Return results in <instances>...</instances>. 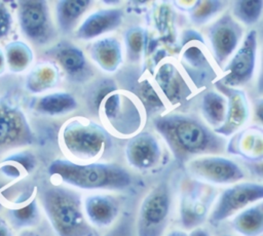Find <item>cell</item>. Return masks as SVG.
Listing matches in <instances>:
<instances>
[{
	"mask_svg": "<svg viewBox=\"0 0 263 236\" xmlns=\"http://www.w3.org/2000/svg\"><path fill=\"white\" fill-rule=\"evenodd\" d=\"M17 19L24 36L37 45L46 44L54 35L48 5L45 1L18 2Z\"/></svg>",
	"mask_w": 263,
	"mask_h": 236,
	"instance_id": "9c48e42d",
	"label": "cell"
},
{
	"mask_svg": "<svg viewBox=\"0 0 263 236\" xmlns=\"http://www.w3.org/2000/svg\"><path fill=\"white\" fill-rule=\"evenodd\" d=\"M165 236H188V234L181 230H174V231H171L170 233H167Z\"/></svg>",
	"mask_w": 263,
	"mask_h": 236,
	"instance_id": "60d3db41",
	"label": "cell"
},
{
	"mask_svg": "<svg viewBox=\"0 0 263 236\" xmlns=\"http://www.w3.org/2000/svg\"><path fill=\"white\" fill-rule=\"evenodd\" d=\"M242 36L241 26L230 14H224L208 29V37L218 65L237 49Z\"/></svg>",
	"mask_w": 263,
	"mask_h": 236,
	"instance_id": "7c38bea8",
	"label": "cell"
},
{
	"mask_svg": "<svg viewBox=\"0 0 263 236\" xmlns=\"http://www.w3.org/2000/svg\"><path fill=\"white\" fill-rule=\"evenodd\" d=\"M155 80L165 97L173 104L182 102L190 92L187 83L178 69L170 63H165L159 67L155 75Z\"/></svg>",
	"mask_w": 263,
	"mask_h": 236,
	"instance_id": "ffe728a7",
	"label": "cell"
},
{
	"mask_svg": "<svg viewBox=\"0 0 263 236\" xmlns=\"http://www.w3.org/2000/svg\"><path fill=\"white\" fill-rule=\"evenodd\" d=\"M217 88L226 97V114L223 124L215 129V132L223 135L235 133L248 120L249 104L246 93L234 87L225 86L219 82Z\"/></svg>",
	"mask_w": 263,
	"mask_h": 236,
	"instance_id": "5bb4252c",
	"label": "cell"
},
{
	"mask_svg": "<svg viewBox=\"0 0 263 236\" xmlns=\"http://www.w3.org/2000/svg\"><path fill=\"white\" fill-rule=\"evenodd\" d=\"M125 45L129 60L140 58L144 45V32L140 27L129 28L125 33Z\"/></svg>",
	"mask_w": 263,
	"mask_h": 236,
	"instance_id": "1f68e13d",
	"label": "cell"
},
{
	"mask_svg": "<svg viewBox=\"0 0 263 236\" xmlns=\"http://www.w3.org/2000/svg\"><path fill=\"white\" fill-rule=\"evenodd\" d=\"M224 6L221 1H198L190 7V17L196 25H201L216 15Z\"/></svg>",
	"mask_w": 263,
	"mask_h": 236,
	"instance_id": "4dcf8cb0",
	"label": "cell"
},
{
	"mask_svg": "<svg viewBox=\"0 0 263 236\" xmlns=\"http://www.w3.org/2000/svg\"><path fill=\"white\" fill-rule=\"evenodd\" d=\"M171 192L165 183L154 187L143 199L137 222L138 236H162L171 211Z\"/></svg>",
	"mask_w": 263,
	"mask_h": 236,
	"instance_id": "5b68a950",
	"label": "cell"
},
{
	"mask_svg": "<svg viewBox=\"0 0 263 236\" xmlns=\"http://www.w3.org/2000/svg\"><path fill=\"white\" fill-rule=\"evenodd\" d=\"M105 236H133L132 233L129 232L128 228L126 226H118L116 229L112 230L110 233H108Z\"/></svg>",
	"mask_w": 263,
	"mask_h": 236,
	"instance_id": "d590c367",
	"label": "cell"
},
{
	"mask_svg": "<svg viewBox=\"0 0 263 236\" xmlns=\"http://www.w3.org/2000/svg\"><path fill=\"white\" fill-rule=\"evenodd\" d=\"M222 236H231V235H227V234H225V235H222Z\"/></svg>",
	"mask_w": 263,
	"mask_h": 236,
	"instance_id": "b9f144b4",
	"label": "cell"
},
{
	"mask_svg": "<svg viewBox=\"0 0 263 236\" xmlns=\"http://www.w3.org/2000/svg\"><path fill=\"white\" fill-rule=\"evenodd\" d=\"M59 82V70L49 63L38 64L31 69L25 81L26 89L32 93H40L51 89Z\"/></svg>",
	"mask_w": 263,
	"mask_h": 236,
	"instance_id": "d4e9b609",
	"label": "cell"
},
{
	"mask_svg": "<svg viewBox=\"0 0 263 236\" xmlns=\"http://www.w3.org/2000/svg\"><path fill=\"white\" fill-rule=\"evenodd\" d=\"M0 236H13L12 231L6 220L0 217Z\"/></svg>",
	"mask_w": 263,
	"mask_h": 236,
	"instance_id": "8d00e7d4",
	"label": "cell"
},
{
	"mask_svg": "<svg viewBox=\"0 0 263 236\" xmlns=\"http://www.w3.org/2000/svg\"><path fill=\"white\" fill-rule=\"evenodd\" d=\"M104 115L110 125L121 134H133L142 122L139 108L133 100L120 92H110L104 97Z\"/></svg>",
	"mask_w": 263,
	"mask_h": 236,
	"instance_id": "8fae6325",
	"label": "cell"
},
{
	"mask_svg": "<svg viewBox=\"0 0 263 236\" xmlns=\"http://www.w3.org/2000/svg\"><path fill=\"white\" fill-rule=\"evenodd\" d=\"M1 206H2V204H1V202H0V208H1Z\"/></svg>",
	"mask_w": 263,
	"mask_h": 236,
	"instance_id": "7bdbcfd3",
	"label": "cell"
},
{
	"mask_svg": "<svg viewBox=\"0 0 263 236\" xmlns=\"http://www.w3.org/2000/svg\"><path fill=\"white\" fill-rule=\"evenodd\" d=\"M188 172L199 182L214 185L236 184L245 178L234 161L221 156H199L187 161Z\"/></svg>",
	"mask_w": 263,
	"mask_h": 236,
	"instance_id": "ba28073f",
	"label": "cell"
},
{
	"mask_svg": "<svg viewBox=\"0 0 263 236\" xmlns=\"http://www.w3.org/2000/svg\"><path fill=\"white\" fill-rule=\"evenodd\" d=\"M186 41L189 42L188 40ZM183 61L185 62V68H190V71H188L189 73L194 72L197 74V68L198 72H200L206 65V57L202 50L198 47V45H193L190 43L184 49Z\"/></svg>",
	"mask_w": 263,
	"mask_h": 236,
	"instance_id": "d6a6232c",
	"label": "cell"
},
{
	"mask_svg": "<svg viewBox=\"0 0 263 236\" xmlns=\"http://www.w3.org/2000/svg\"><path fill=\"white\" fill-rule=\"evenodd\" d=\"M214 199L213 190L199 181L187 185L181 203L182 223L185 228H193L200 224Z\"/></svg>",
	"mask_w": 263,
	"mask_h": 236,
	"instance_id": "4fadbf2b",
	"label": "cell"
},
{
	"mask_svg": "<svg viewBox=\"0 0 263 236\" xmlns=\"http://www.w3.org/2000/svg\"><path fill=\"white\" fill-rule=\"evenodd\" d=\"M82 206L88 223L99 228L111 226L119 212V205L116 199L104 194L86 196L82 201Z\"/></svg>",
	"mask_w": 263,
	"mask_h": 236,
	"instance_id": "e0dca14e",
	"label": "cell"
},
{
	"mask_svg": "<svg viewBox=\"0 0 263 236\" xmlns=\"http://www.w3.org/2000/svg\"><path fill=\"white\" fill-rule=\"evenodd\" d=\"M140 95L149 111H157L163 104L149 82H143L140 87Z\"/></svg>",
	"mask_w": 263,
	"mask_h": 236,
	"instance_id": "836d02e7",
	"label": "cell"
},
{
	"mask_svg": "<svg viewBox=\"0 0 263 236\" xmlns=\"http://www.w3.org/2000/svg\"><path fill=\"white\" fill-rule=\"evenodd\" d=\"M233 229L242 236H260L263 232V205H250L236 213L232 220Z\"/></svg>",
	"mask_w": 263,
	"mask_h": 236,
	"instance_id": "484cf974",
	"label": "cell"
},
{
	"mask_svg": "<svg viewBox=\"0 0 263 236\" xmlns=\"http://www.w3.org/2000/svg\"><path fill=\"white\" fill-rule=\"evenodd\" d=\"M18 236H42V235L34 230L26 229V230H22L21 233L18 234Z\"/></svg>",
	"mask_w": 263,
	"mask_h": 236,
	"instance_id": "ab89813d",
	"label": "cell"
},
{
	"mask_svg": "<svg viewBox=\"0 0 263 236\" xmlns=\"http://www.w3.org/2000/svg\"><path fill=\"white\" fill-rule=\"evenodd\" d=\"M13 25L11 12L4 2L0 1V39L9 35Z\"/></svg>",
	"mask_w": 263,
	"mask_h": 236,
	"instance_id": "e575fe53",
	"label": "cell"
},
{
	"mask_svg": "<svg viewBox=\"0 0 263 236\" xmlns=\"http://www.w3.org/2000/svg\"><path fill=\"white\" fill-rule=\"evenodd\" d=\"M256 52L257 32L252 30L245 37L241 45L236 49L231 61L224 69L225 75L218 82L234 88L249 82L255 70Z\"/></svg>",
	"mask_w": 263,
	"mask_h": 236,
	"instance_id": "30bf717a",
	"label": "cell"
},
{
	"mask_svg": "<svg viewBox=\"0 0 263 236\" xmlns=\"http://www.w3.org/2000/svg\"><path fill=\"white\" fill-rule=\"evenodd\" d=\"M6 219L9 226L18 230L29 229L39 223L40 211L35 197H26L16 206L6 210Z\"/></svg>",
	"mask_w": 263,
	"mask_h": 236,
	"instance_id": "cb8c5ba5",
	"label": "cell"
},
{
	"mask_svg": "<svg viewBox=\"0 0 263 236\" xmlns=\"http://www.w3.org/2000/svg\"><path fill=\"white\" fill-rule=\"evenodd\" d=\"M39 200L58 236H95L85 218L81 196L76 191L50 185L41 189Z\"/></svg>",
	"mask_w": 263,
	"mask_h": 236,
	"instance_id": "7a4b0ae2",
	"label": "cell"
},
{
	"mask_svg": "<svg viewBox=\"0 0 263 236\" xmlns=\"http://www.w3.org/2000/svg\"><path fill=\"white\" fill-rule=\"evenodd\" d=\"M123 18L120 9H100L90 13L78 27L76 37L83 40L96 38L119 27Z\"/></svg>",
	"mask_w": 263,
	"mask_h": 236,
	"instance_id": "ac0fdd59",
	"label": "cell"
},
{
	"mask_svg": "<svg viewBox=\"0 0 263 236\" xmlns=\"http://www.w3.org/2000/svg\"><path fill=\"white\" fill-rule=\"evenodd\" d=\"M48 173L82 190H122L132 183L129 172L114 163H78L68 159H55L49 164Z\"/></svg>",
	"mask_w": 263,
	"mask_h": 236,
	"instance_id": "3957f363",
	"label": "cell"
},
{
	"mask_svg": "<svg viewBox=\"0 0 263 236\" xmlns=\"http://www.w3.org/2000/svg\"><path fill=\"white\" fill-rule=\"evenodd\" d=\"M262 198L263 186L261 184L251 182L233 184L220 194L214 203L209 221L211 224H219L261 201Z\"/></svg>",
	"mask_w": 263,
	"mask_h": 236,
	"instance_id": "52a82bcc",
	"label": "cell"
},
{
	"mask_svg": "<svg viewBox=\"0 0 263 236\" xmlns=\"http://www.w3.org/2000/svg\"><path fill=\"white\" fill-rule=\"evenodd\" d=\"M262 130L257 127L249 128L237 134L229 144L228 151L249 160H261L263 156Z\"/></svg>",
	"mask_w": 263,
	"mask_h": 236,
	"instance_id": "7402d4cb",
	"label": "cell"
},
{
	"mask_svg": "<svg viewBox=\"0 0 263 236\" xmlns=\"http://www.w3.org/2000/svg\"><path fill=\"white\" fill-rule=\"evenodd\" d=\"M6 70V62L4 56V51L2 48H0V75H2Z\"/></svg>",
	"mask_w": 263,
	"mask_h": 236,
	"instance_id": "f35d334b",
	"label": "cell"
},
{
	"mask_svg": "<svg viewBox=\"0 0 263 236\" xmlns=\"http://www.w3.org/2000/svg\"><path fill=\"white\" fill-rule=\"evenodd\" d=\"M34 134L23 109L8 96L0 97V152L31 145Z\"/></svg>",
	"mask_w": 263,
	"mask_h": 236,
	"instance_id": "8992f818",
	"label": "cell"
},
{
	"mask_svg": "<svg viewBox=\"0 0 263 236\" xmlns=\"http://www.w3.org/2000/svg\"><path fill=\"white\" fill-rule=\"evenodd\" d=\"M90 5L88 0L59 1L55 5V15L59 28L63 32H70Z\"/></svg>",
	"mask_w": 263,
	"mask_h": 236,
	"instance_id": "83f0119b",
	"label": "cell"
},
{
	"mask_svg": "<svg viewBox=\"0 0 263 236\" xmlns=\"http://www.w3.org/2000/svg\"><path fill=\"white\" fill-rule=\"evenodd\" d=\"M154 126L174 156L182 162L199 155L220 153L224 149V140L191 115L160 116L154 120Z\"/></svg>",
	"mask_w": 263,
	"mask_h": 236,
	"instance_id": "6da1fadb",
	"label": "cell"
},
{
	"mask_svg": "<svg viewBox=\"0 0 263 236\" xmlns=\"http://www.w3.org/2000/svg\"><path fill=\"white\" fill-rule=\"evenodd\" d=\"M128 164L140 170H148L157 165L161 156L160 146L150 132H140L134 135L125 148Z\"/></svg>",
	"mask_w": 263,
	"mask_h": 236,
	"instance_id": "9a60e30c",
	"label": "cell"
},
{
	"mask_svg": "<svg viewBox=\"0 0 263 236\" xmlns=\"http://www.w3.org/2000/svg\"><path fill=\"white\" fill-rule=\"evenodd\" d=\"M61 139L68 153L79 160L97 158L111 143L110 135L102 126L80 118L65 124Z\"/></svg>",
	"mask_w": 263,
	"mask_h": 236,
	"instance_id": "277c9868",
	"label": "cell"
},
{
	"mask_svg": "<svg viewBox=\"0 0 263 236\" xmlns=\"http://www.w3.org/2000/svg\"><path fill=\"white\" fill-rule=\"evenodd\" d=\"M201 112L205 122L215 129L219 128L225 119L226 99L222 93L210 90L201 101Z\"/></svg>",
	"mask_w": 263,
	"mask_h": 236,
	"instance_id": "f1b7e54d",
	"label": "cell"
},
{
	"mask_svg": "<svg viewBox=\"0 0 263 236\" xmlns=\"http://www.w3.org/2000/svg\"><path fill=\"white\" fill-rule=\"evenodd\" d=\"M47 54L75 80H82L89 74L86 58L80 48L70 42H61L48 49Z\"/></svg>",
	"mask_w": 263,
	"mask_h": 236,
	"instance_id": "2e32d148",
	"label": "cell"
},
{
	"mask_svg": "<svg viewBox=\"0 0 263 236\" xmlns=\"http://www.w3.org/2000/svg\"><path fill=\"white\" fill-rule=\"evenodd\" d=\"M36 166L35 156L28 151L12 153L0 163V190L29 174Z\"/></svg>",
	"mask_w": 263,
	"mask_h": 236,
	"instance_id": "d6986e66",
	"label": "cell"
},
{
	"mask_svg": "<svg viewBox=\"0 0 263 236\" xmlns=\"http://www.w3.org/2000/svg\"><path fill=\"white\" fill-rule=\"evenodd\" d=\"M188 236H211L210 233L208 232V230L203 229V228H194L190 234H188Z\"/></svg>",
	"mask_w": 263,
	"mask_h": 236,
	"instance_id": "74e56055",
	"label": "cell"
},
{
	"mask_svg": "<svg viewBox=\"0 0 263 236\" xmlns=\"http://www.w3.org/2000/svg\"><path fill=\"white\" fill-rule=\"evenodd\" d=\"M89 55L100 68L107 72H114L122 62L121 44L113 37L97 40L89 47Z\"/></svg>",
	"mask_w": 263,
	"mask_h": 236,
	"instance_id": "44dd1931",
	"label": "cell"
},
{
	"mask_svg": "<svg viewBox=\"0 0 263 236\" xmlns=\"http://www.w3.org/2000/svg\"><path fill=\"white\" fill-rule=\"evenodd\" d=\"M77 107L74 96L68 92H50L35 99L31 103V108L41 115L60 116L67 114Z\"/></svg>",
	"mask_w": 263,
	"mask_h": 236,
	"instance_id": "603a6c76",
	"label": "cell"
},
{
	"mask_svg": "<svg viewBox=\"0 0 263 236\" xmlns=\"http://www.w3.org/2000/svg\"><path fill=\"white\" fill-rule=\"evenodd\" d=\"M4 56L6 67L12 73H22L26 71L34 60L32 48L24 41L14 40L5 45Z\"/></svg>",
	"mask_w": 263,
	"mask_h": 236,
	"instance_id": "4316f807",
	"label": "cell"
},
{
	"mask_svg": "<svg viewBox=\"0 0 263 236\" xmlns=\"http://www.w3.org/2000/svg\"><path fill=\"white\" fill-rule=\"evenodd\" d=\"M263 2L257 1H235L232 6V12L236 19L247 25L257 23L262 13Z\"/></svg>",
	"mask_w": 263,
	"mask_h": 236,
	"instance_id": "f546056e",
	"label": "cell"
}]
</instances>
